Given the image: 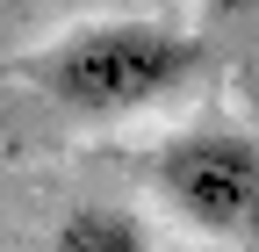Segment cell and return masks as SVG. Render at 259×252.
<instances>
[{"instance_id": "6da1fadb", "label": "cell", "mask_w": 259, "mask_h": 252, "mask_svg": "<svg viewBox=\"0 0 259 252\" xmlns=\"http://www.w3.org/2000/svg\"><path fill=\"white\" fill-rule=\"evenodd\" d=\"M29 79L72 122H122V115L166 108L194 79H209V36L166 15H101L65 29L51 51H36Z\"/></svg>"}, {"instance_id": "7a4b0ae2", "label": "cell", "mask_w": 259, "mask_h": 252, "mask_svg": "<svg viewBox=\"0 0 259 252\" xmlns=\"http://www.w3.org/2000/svg\"><path fill=\"white\" fill-rule=\"evenodd\" d=\"M151 195L180 231L245 252L259 231V144L245 122H194L151 151Z\"/></svg>"}, {"instance_id": "3957f363", "label": "cell", "mask_w": 259, "mask_h": 252, "mask_svg": "<svg viewBox=\"0 0 259 252\" xmlns=\"http://www.w3.org/2000/svg\"><path fill=\"white\" fill-rule=\"evenodd\" d=\"M44 252H158V245H151V231H144L130 209L87 202V209H72V216L44 238Z\"/></svg>"}, {"instance_id": "277c9868", "label": "cell", "mask_w": 259, "mask_h": 252, "mask_svg": "<svg viewBox=\"0 0 259 252\" xmlns=\"http://www.w3.org/2000/svg\"><path fill=\"white\" fill-rule=\"evenodd\" d=\"M223 8H245V0H223Z\"/></svg>"}]
</instances>
